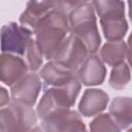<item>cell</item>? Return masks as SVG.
<instances>
[{
    "label": "cell",
    "instance_id": "6da1fadb",
    "mask_svg": "<svg viewBox=\"0 0 132 132\" xmlns=\"http://www.w3.org/2000/svg\"><path fill=\"white\" fill-rule=\"evenodd\" d=\"M69 32L68 19L65 14L52 9L36 26L33 31L35 42L47 60L54 59L60 45Z\"/></svg>",
    "mask_w": 132,
    "mask_h": 132
},
{
    "label": "cell",
    "instance_id": "7a4b0ae2",
    "mask_svg": "<svg viewBox=\"0 0 132 132\" xmlns=\"http://www.w3.org/2000/svg\"><path fill=\"white\" fill-rule=\"evenodd\" d=\"M70 34L79 38L91 54L99 50L101 38L97 28L96 16L91 2H81L70 11L67 16Z\"/></svg>",
    "mask_w": 132,
    "mask_h": 132
},
{
    "label": "cell",
    "instance_id": "3957f363",
    "mask_svg": "<svg viewBox=\"0 0 132 132\" xmlns=\"http://www.w3.org/2000/svg\"><path fill=\"white\" fill-rule=\"evenodd\" d=\"M94 11L100 19L103 34L108 41H119L125 36L128 24L125 19V3L122 1H93Z\"/></svg>",
    "mask_w": 132,
    "mask_h": 132
},
{
    "label": "cell",
    "instance_id": "277c9868",
    "mask_svg": "<svg viewBox=\"0 0 132 132\" xmlns=\"http://www.w3.org/2000/svg\"><path fill=\"white\" fill-rule=\"evenodd\" d=\"M79 90L80 82L76 75L62 86L47 88L38 103L37 116L43 119L56 110L70 108L74 104Z\"/></svg>",
    "mask_w": 132,
    "mask_h": 132
},
{
    "label": "cell",
    "instance_id": "5b68a950",
    "mask_svg": "<svg viewBox=\"0 0 132 132\" xmlns=\"http://www.w3.org/2000/svg\"><path fill=\"white\" fill-rule=\"evenodd\" d=\"M37 114L32 107L11 101L0 108V132H27L35 124Z\"/></svg>",
    "mask_w": 132,
    "mask_h": 132
},
{
    "label": "cell",
    "instance_id": "8992f818",
    "mask_svg": "<svg viewBox=\"0 0 132 132\" xmlns=\"http://www.w3.org/2000/svg\"><path fill=\"white\" fill-rule=\"evenodd\" d=\"M33 31L14 22L5 24L1 28V51L5 54L23 56L32 40Z\"/></svg>",
    "mask_w": 132,
    "mask_h": 132
},
{
    "label": "cell",
    "instance_id": "52a82bcc",
    "mask_svg": "<svg viewBox=\"0 0 132 132\" xmlns=\"http://www.w3.org/2000/svg\"><path fill=\"white\" fill-rule=\"evenodd\" d=\"M88 48L76 36L68 35L60 45L53 61L74 72L88 57Z\"/></svg>",
    "mask_w": 132,
    "mask_h": 132
},
{
    "label": "cell",
    "instance_id": "ba28073f",
    "mask_svg": "<svg viewBox=\"0 0 132 132\" xmlns=\"http://www.w3.org/2000/svg\"><path fill=\"white\" fill-rule=\"evenodd\" d=\"M41 120L43 132H79L86 128L80 116L70 108L56 110Z\"/></svg>",
    "mask_w": 132,
    "mask_h": 132
},
{
    "label": "cell",
    "instance_id": "9c48e42d",
    "mask_svg": "<svg viewBox=\"0 0 132 132\" xmlns=\"http://www.w3.org/2000/svg\"><path fill=\"white\" fill-rule=\"evenodd\" d=\"M41 81L35 73H27L11 86L10 97L12 101H16L32 107L39 95Z\"/></svg>",
    "mask_w": 132,
    "mask_h": 132
},
{
    "label": "cell",
    "instance_id": "30bf717a",
    "mask_svg": "<svg viewBox=\"0 0 132 132\" xmlns=\"http://www.w3.org/2000/svg\"><path fill=\"white\" fill-rule=\"evenodd\" d=\"M28 66L26 61L19 56L11 54H0V81L13 86L19 79L27 74Z\"/></svg>",
    "mask_w": 132,
    "mask_h": 132
},
{
    "label": "cell",
    "instance_id": "8fae6325",
    "mask_svg": "<svg viewBox=\"0 0 132 132\" xmlns=\"http://www.w3.org/2000/svg\"><path fill=\"white\" fill-rule=\"evenodd\" d=\"M106 69L102 61L98 56H88L84 63L77 69V75L79 82L85 86H96L102 84L105 78Z\"/></svg>",
    "mask_w": 132,
    "mask_h": 132
},
{
    "label": "cell",
    "instance_id": "7c38bea8",
    "mask_svg": "<svg viewBox=\"0 0 132 132\" xmlns=\"http://www.w3.org/2000/svg\"><path fill=\"white\" fill-rule=\"evenodd\" d=\"M108 102V95L98 89L85 91L78 104V110L84 117H94L103 111Z\"/></svg>",
    "mask_w": 132,
    "mask_h": 132
},
{
    "label": "cell",
    "instance_id": "4fadbf2b",
    "mask_svg": "<svg viewBox=\"0 0 132 132\" xmlns=\"http://www.w3.org/2000/svg\"><path fill=\"white\" fill-rule=\"evenodd\" d=\"M53 9V1H30L20 16L22 26L34 31L38 23Z\"/></svg>",
    "mask_w": 132,
    "mask_h": 132
},
{
    "label": "cell",
    "instance_id": "5bb4252c",
    "mask_svg": "<svg viewBox=\"0 0 132 132\" xmlns=\"http://www.w3.org/2000/svg\"><path fill=\"white\" fill-rule=\"evenodd\" d=\"M74 75V72L66 69L55 61L46 63L39 70V78L42 79L47 88L62 86L68 82Z\"/></svg>",
    "mask_w": 132,
    "mask_h": 132
},
{
    "label": "cell",
    "instance_id": "9a60e30c",
    "mask_svg": "<svg viewBox=\"0 0 132 132\" xmlns=\"http://www.w3.org/2000/svg\"><path fill=\"white\" fill-rule=\"evenodd\" d=\"M108 114L120 130L129 127L131 123V99L129 97L114 98L109 106Z\"/></svg>",
    "mask_w": 132,
    "mask_h": 132
},
{
    "label": "cell",
    "instance_id": "2e32d148",
    "mask_svg": "<svg viewBox=\"0 0 132 132\" xmlns=\"http://www.w3.org/2000/svg\"><path fill=\"white\" fill-rule=\"evenodd\" d=\"M129 51L125 41H107L100 50V60L109 66H119L124 63L126 53Z\"/></svg>",
    "mask_w": 132,
    "mask_h": 132
},
{
    "label": "cell",
    "instance_id": "e0dca14e",
    "mask_svg": "<svg viewBox=\"0 0 132 132\" xmlns=\"http://www.w3.org/2000/svg\"><path fill=\"white\" fill-rule=\"evenodd\" d=\"M130 80V69L126 63L116 66L109 77V85L111 88L120 90L128 85Z\"/></svg>",
    "mask_w": 132,
    "mask_h": 132
},
{
    "label": "cell",
    "instance_id": "ac0fdd59",
    "mask_svg": "<svg viewBox=\"0 0 132 132\" xmlns=\"http://www.w3.org/2000/svg\"><path fill=\"white\" fill-rule=\"evenodd\" d=\"M43 58L44 57L37 46L35 40L32 39L26 51V64L28 66V69H30L31 71L39 70L41 68Z\"/></svg>",
    "mask_w": 132,
    "mask_h": 132
},
{
    "label": "cell",
    "instance_id": "d6986e66",
    "mask_svg": "<svg viewBox=\"0 0 132 132\" xmlns=\"http://www.w3.org/2000/svg\"><path fill=\"white\" fill-rule=\"evenodd\" d=\"M120 128L107 113L99 114L90 124V132H120Z\"/></svg>",
    "mask_w": 132,
    "mask_h": 132
},
{
    "label": "cell",
    "instance_id": "ffe728a7",
    "mask_svg": "<svg viewBox=\"0 0 132 132\" xmlns=\"http://www.w3.org/2000/svg\"><path fill=\"white\" fill-rule=\"evenodd\" d=\"M9 103V95H8V92L0 86V108L7 105Z\"/></svg>",
    "mask_w": 132,
    "mask_h": 132
},
{
    "label": "cell",
    "instance_id": "44dd1931",
    "mask_svg": "<svg viewBox=\"0 0 132 132\" xmlns=\"http://www.w3.org/2000/svg\"><path fill=\"white\" fill-rule=\"evenodd\" d=\"M27 132H43V130H42V128L39 127V126H34V127H32L30 130H28Z\"/></svg>",
    "mask_w": 132,
    "mask_h": 132
},
{
    "label": "cell",
    "instance_id": "7402d4cb",
    "mask_svg": "<svg viewBox=\"0 0 132 132\" xmlns=\"http://www.w3.org/2000/svg\"><path fill=\"white\" fill-rule=\"evenodd\" d=\"M79 132H88V131H87V130H86V128H84V129H82V130H81V131H79Z\"/></svg>",
    "mask_w": 132,
    "mask_h": 132
}]
</instances>
